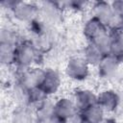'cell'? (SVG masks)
I'll return each instance as SVG.
<instances>
[{"instance_id": "obj_2", "label": "cell", "mask_w": 123, "mask_h": 123, "mask_svg": "<svg viewBox=\"0 0 123 123\" xmlns=\"http://www.w3.org/2000/svg\"><path fill=\"white\" fill-rule=\"evenodd\" d=\"M89 72V64L83 57H72L65 66V74L72 80L83 81L86 79Z\"/></svg>"}, {"instance_id": "obj_26", "label": "cell", "mask_w": 123, "mask_h": 123, "mask_svg": "<svg viewBox=\"0 0 123 123\" xmlns=\"http://www.w3.org/2000/svg\"><path fill=\"white\" fill-rule=\"evenodd\" d=\"M81 123H88V122H86V121H85V120L82 119V122H81Z\"/></svg>"}, {"instance_id": "obj_23", "label": "cell", "mask_w": 123, "mask_h": 123, "mask_svg": "<svg viewBox=\"0 0 123 123\" xmlns=\"http://www.w3.org/2000/svg\"><path fill=\"white\" fill-rule=\"evenodd\" d=\"M99 123H116V121L113 118H105L104 117V119L102 121H100Z\"/></svg>"}, {"instance_id": "obj_18", "label": "cell", "mask_w": 123, "mask_h": 123, "mask_svg": "<svg viewBox=\"0 0 123 123\" xmlns=\"http://www.w3.org/2000/svg\"><path fill=\"white\" fill-rule=\"evenodd\" d=\"M17 44L0 42V60L3 64H14L15 48Z\"/></svg>"}, {"instance_id": "obj_25", "label": "cell", "mask_w": 123, "mask_h": 123, "mask_svg": "<svg viewBox=\"0 0 123 123\" xmlns=\"http://www.w3.org/2000/svg\"><path fill=\"white\" fill-rule=\"evenodd\" d=\"M118 27L123 31V18H121L120 19V22H119V25H118Z\"/></svg>"}, {"instance_id": "obj_15", "label": "cell", "mask_w": 123, "mask_h": 123, "mask_svg": "<svg viewBox=\"0 0 123 123\" xmlns=\"http://www.w3.org/2000/svg\"><path fill=\"white\" fill-rule=\"evenodd\" d=\"M104 112L105 111L96 103L80 111L79 113L82 119L88 123H99L104 119Z\"/></svg>"}, {"instance_id": "obj_17", "label": "cell", "mask_w": 123, "mask_h": 123, "mask_svg": "<svg viewBox=\"0 0 123 123\" xmlns=\"http://www.w3.org/2000/svg\"><path fill=\"white\" fill-rule=\"evenodd\" d=\"M107 56L105 55L95 44L89 42L84 51V59L89 65H98L103 58Z\"/></svg>"}, {"instance_id": "obj_1", "label": "cell", "mask_w": 123, "mask_h": 123, "mask_svg": "<svg viewBox=\"0 0 123 123\" xmlns=\"http://www.w3.org/2000/svg\"><path fill=\"white\" fill-rule=\"evenodd\" d=\"M39 53L32 41H22L16 45L14 64L20 70L31 68L32 64L37 61Z\"/></svg>"}, {"instance_id": "obj_5", "label": "cell", "mask_w": 123, "mask_h": 123, "mask_svg": "<svg viewBox=\"0 0 123 123\" xmlns=\"http://www.w3.org/2000/svg\"><path fill=\"white\" fill-rule=\"evenodd\" d=\"M43 73L44 70H41L39 68L31 67L27 69H22L17 78V85L26 89L38 86L42 79Z\"/></svg>"}, {"instance_id": "obj_6", "label": "cell", "mask_w": 123, "mask_h": 123, "mask_svg": "<svg viewBox=\"0 0 123 123\" xmlns=\"http://www.w3.org/2000/svg\"><path fill=\"white\" fill-rule=\"evenodd\" d=\"M61 83H62V80L59 73L54 69L48 68L44 70L42 79L38 86L43 90V92L47 96H49V95L55 94L59 90L61 86Z\"/></svg>"}, {"instance_id": "obj_4", "label": "cell", "mask_w": 123, "mask_h": 123, "mask_svg": "<svg viewBox=\"0 0 123 123\" xmlns=\"http://www.w3.org/2000/svg\"><path fill=\"white\" fill-rule=\"evenodd\" d=\"M54 113L57 123H62L66 119L79 113V111L73 100L62 97L54 103Z\"/></svg>"}, {"instance_id": "obj_3", "label": "cell", "mask_w": 123, "mask_h": 123, "mask_svg": "<svg viewBox=\"0 0 123 123\" xmlns=\"http://www.w3.org/2000/svg\"><path fill=\"white\" fill-rule=\"evenodd\" d=\"M12 12L14 18L18 21L30 23L37 19V16L39 13V7L35 3L18 1Z\"/></svg>"}, {"instance_id": "obj_7", "label": "cell", "mask_w": 123, "mask_h": 123, "mask_svg": "<svg viewBox=\"0 0 123 123\" xmlns=\"http://www.w3.org/2000/svg\"><path fill=\"white\" fill-rule=\"evenodd\" d=\"M92 12L93 16L98 18L107 27L111 26L116 17L112 10L111 4L106 1L95 2L92 6Z\"/></svg>"}, {"instance_id": "obj_22", "label": "cell", "mask_w": 123, "mask_h": 123, "mask_svg": "<svg viewBox=\"0 0 123 123\" xmlns=\"http://www.w3.org/2000/svg\"><path fill=\"white\" fill-rule=\"evenodd\" d=\"M81 122H82V117H81L80 113H77L74 116L66 119L65 121H63L62 123H81Z\"/></svg>"}, {"instance_id": "obj_20", "label": "cell", "mask_w": 123, "mask_h": 123, "mask_svg": "<svg viewBox=\"0 0 123 123\" xmlns=\"http://www.w3.org/2000/svg\"><path fill=\"white\" fill-rule=\"evenodd\" d=\"M86 2L84 1H79V0H71V1H67V2H62V5L63 8H68L70 10H74V11H80L82 10L85 6H86Z\"/></svg>"}, {"instance_id": "obj_19", "label": "cell", "mask_w": 123, "mask_h": 123, "mask_svg": "<svg viewBox=\"0 0 123 123\" xmlns=\"http://www.w3.org/2000/svg\"><path fill=\"white\" fill-rule=\"evenodd\" d=\"M47 95L43 92V90L39 86L32 87L30 89H27L26 93V101L25 105L27 106H32V105H39L43 101L47 99Z\"/></svg>"}, {"instance_id": "obj_8", "label": "cell", "mask_w": 123, "mask_h": 123, "mask_svg": "<svg viewBox=\"0 0 123 123\" xmlns=\"http://www.w3.org/2000/svg\"><path fill=\"white\" fill-rule=\"evenodd\" d=\"M107 34H108V27L94 16L90 17L85 23L84 35L89 40V42H93Z\"/></svg>"}, {"instance_id": "obj_10", "label": "cell", "mask_w": 123, "mask_h": 123, "mask_svg": "<svg viewBox=\"0 0 123 123\" xmlns=\"http://www.w3.org/2000/svg\"><path fill=\"white\" fill-rule=\"evenodd\" d=\"M34 114L36 123H57L54 113V103L48 99L37 106Z\"/></svg>"}, {"instance_id": "obj_21", "label": "cell", "mask_w": 123, "mask_h": 123, "mask_svg": "<svg viewBox=\"0 0 123 123\" xmlns=\"http://www.w3.org/2000/svg\"><path fill=\"white\" fill-rule=\"evenodd\" d=\"M111 4L115 16L119 17V19L123 18V0H116V1L111 2Z\"/></svg>"}, {"instance_id": "obj_13", "label": "cell", "mask_w": 123, "mask_h": 123, "mask_svg": "<svg viewBox=\"0 0 123 123\" xmlns=\"http://www.w3.org/2000/svg\"><path fill=\"white\" fill-rule=\"evenodd\" d=\"M74 103L79 111H82L86 108L97 103V95L90 89L79 88L74 92Z\"/></svg>"}, {"instance_id": "obj_16", "label": "cell", "mask_w": 123, "mask_h": 123, "mask_svg": "<svg viewBox=\"0 0 123 123\" xmlns=\"http://www.w3.org/2000/svg\"><path fill=\"white\" fill-rule=\"evenodd\" d=\"M62 8V3L47 1L42 4L41 8H39V12H41L42 15L48 21H56L60 18Z\"/></svg>"}, {"instance_id": "obj_9", "label": "cell", "mask_w": 123, "mask_h": 123, "mask_svg": "<svg viewBox=\"0 0 123 123\" xmlns=\"http://www.w3.org/2000/svg\"><path fill=\"white\" fill-rule=\"evenodd\" d=\"M111 45L109 55L115 58L118 62H123V31L118 27H113L111 31Z\"/></svg>"}, {"instance_id": "obj_14", "label": "cell", "mask_w": 123, "mask_h": 123, "mask_svg": "<svg viewBox=\"0 0 123 123\" xmlns=\"http://www.w3.org/2000/svg\"><path fill=\"white\" fill-rule=\"evenodd\" d=\"M12 123H34L35 120V114L32 112V111L29 109V106L27 105H21L16 107L11 116Z\"/></svg>"}, {"instance_id": "obj_12", "label": "cell", "mask_w": 123, "mask_h": 123, "mask_svg": "<svg viewBox=\"0 0 123 123\" xmlns=\"http://www.w3.org/2000/svg\"><path fill=\"white\" fill-rule=\"evenodd\" d=\"M97 104L105 111H114L119 107V93L112 89H106L97 95Z\"/></svg>"}, {"instance_id": "obj_24", "label": "cell", "mask_w": 123, "mask_h": 123, "mask_svg": "<svg viewBox=\"0 0 123 123\" xmlns=\"http://www.w3.org/2000/svg\"><path fill=\"white\" fill-rule=\"evenodd\" d=\"M119 107H121V109H123V92L121 94H119Z\"/></svg>"}, {"instance_id": "obj_11", "label": "cell", "mask_w": 123, "mask_h": 123, "mask_svg": "<svg viewBox=\"0 0 123 123\" xmlns=\"http://www.w3.org/2000/svg\"><path fill=\"white\" fill-rule=\"evenodd\" d=\"M119 64L120 62H118L115 58H113L111 55H107L97 65L98 73L104 79H112L118 73Z\"/></svg>"}]
</instances>
